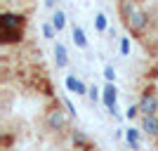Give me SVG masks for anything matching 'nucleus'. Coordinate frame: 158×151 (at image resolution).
Returning a JSON list of instances; mask_svg holds the SVG:
<instances>
[{
  "label": "nucleus",
  "instance_id": "0eeeda50",
  "mask_svg": "<svg viewBox=\"0 0 158 151\" xmlns=\"http://www.w3.org/2000/svg\"><path fill=\"white\" fill-rule=\"evenodd\" d=\"M64 85H66V90H69V92H76V94H87V90H90V87H87L83 80H78L76 76H66Z\"/></svg>",
  "mask_w": 158,
  "mask_h": 151
},
{
  "label": "nucleus",
  "instance_id": "6ab92c4d",
  "mask_svg": "<svg viewBox=\"0 0 158 151\" xmlns=\"http://www.w3.org/2000/svg\"><path fill=\"white\" fill-rule=\"evenodd\" d=\"M54 33H57V28L52 26V21H50V24H43V36H45V38H54Z\"/></svg>",
  "mask_w": 158,
  "mask_h": 151
},
{
  "label": "nucleus",
  "instance_id": "6e6552de",
  "mask_svg": "<svg viewBox=\"0 0 158 151\" xmlns=\"http://www.w3.org/2000/svg\"><path fill=\"white\" fill-rule=\"evenodd\" d=\"M54 64H57V69H66L69 66V54H66V47L61 43L54 45Z\"/></svg>",
  "mask_w": 158,
  "mask_h": 151
},
{
  "label": "nucleus",
  "instance_id": "39448f33",
  "mask_svg": "<svg viewBox=\"0 0 158 151\" xmlns=\"http://www.w3.org/2000/svg\"><path fill=\"white\" fill-rule=\"evenodd\" d=\"M102 102H104V106L109 109V113L118 116V90H116L113 83H109V85L102 90Z\"/></svg>",
  "mask_w": 158,
  "mask_h": 151
},
{
  "label": "nucleus",
  "instance_id": "dca6fc26",
  "mask_svg": "<svg viewBox=\"0 0 158 151\" xmlns=\"http://www.w3.org/2000/svg\"><path fill=\"white\" fill-rule=\"evenodd\" d=\"M94 26H97V31H99V33H104L106 28H109V21H106L104 14H97V17H94Z\"/></svg>",
  "mask_w": 158,
  "mask_h": 151
},
{
  "label": "nucleus",
  "instance_id": "1a4fd4ad",
  "mask_svg": "<svg viewBox=\"0 0 158 151\" xmlns=\"http://www.w3.org/2000/svg\"><path fill=\"white\" fill-rule=\"evenodd\" d=\"M24 31H0V43L2 45H12V43H21Z\"/></svg>",
  "mask_w": 158,
  "mask_h": 151
},
{
  "label": "nucleus",
  "instance_id": "4468645a",
  "mask_svg": "<svg viewBox=\"0 0 158 151\" xmlns=\"http://www.w3.org/2000/svg\"><path fill=\"white\" fill-rule=\"evenodd\" d=\"M135 2H132V0H120V14H123V19H127V17H130L132 12H135Z\"/></svg>",
  "mask_w": 158,
  "mask_h": 151
},
{
  "label": "nucleus",
  "instance_id": "f8f14e48",
  "mask_svg": "<svg viewBox=\"0 0 158 151\" xmlns=\"http://www.w3.org/2000/svg\"><path fill=\"white\" fill-rule=\"evenodd\" d=\"M73 43H76V47H80V50H87V38H85V31L80 26H73Z\"/></svg>",
  "mask_w": 158,
  "mask_h": 151
},
{
  "label": "nucleus",
  "instance_id": "2eb2a0df",
  "mask_svg": "<svg viewBox=\"0 0 158 151\" xmlns=\"http://www.w3.org/2000/svg\"><path fill=\"white\" fill-rule=\"evenodd\" d=\"M139 116H142L139 104H130V106H127V111H125V118L127 120H135V118H139Z\"/></svg>",
  "mask_w": 158,
  "mask_h": 151
},
{
  "label": "nucleus",
  "instance_id": "9b49d317",
  "mask_svg": "<svg viewBox=\"0 0 158 151\" xmlns=\"http://www.w3.org/2000/svg\"><path fill=\"white\" fill-rule=\"evenodd\" d=\"M139 135H142V130H137V128H127V130H125V139H127V144H130L135 151L139 149Z\"/></svg>",
  "mask_w": 158,
  "mask_h": 151
},
{
  "label": "nucleus",
  "instance_id": "f3484780",
  "mask_svg": "<svg viewBox=\"0 0 158 151\" xmlns=\"http://www.w3.org/2000/svg\"><path fill=\"white\" fill-rule=\"evenodd\" d=\"M104 78L109 80V83H113V80H116V69H113L111 64H106V66H104Z\"/></svg>",
  "mask_w": 158,
  "mask_h": 151
},
{
  "label": "nucleus",
  "instance_id": "4be33fe9",
  "mask_svg": "<svg viewBox=\"0 0 158 151\" xmlns=\"http://www.w3.org/2000/svg\"><path fill=\"white\" fill-rule=\"evenodd\" d=\"M45 5L50 7V10H54V7H57V0H45Z\"/></svg>",
  "mask_w": 158,
  "mask_h": 151
},
{
  "label": "nucleus",
  "instance_id": "f03ea898",
  "mask_svg": "<svg viewBox=\"0 0 158 151\" xmlns=\"http://www.w3.org/2000/svg\"><path fill=\"white\" fill-rule=\"evenodd\" d=\"M125 26L130 28V33H144L146 28H149V12L135 7V12L125 19Z\"/></svg>",
  "mask_w": 158,
  "mask_h": 151
},
{
  "label": "nucleus",
  "instance_id": "423d86ee",
  "mask_svg": "<svg viewBox=\"0 0 158 151\" xmlns=\"http://www.w3.org/2000/svg\"><path fill=\"white\" fill-rule=\"evenodd\" d=\"M142 132L149 137H158V113L156 116H142Z\"/></svg>",
  "mask_w": 158,
  "mask_h": 151
},
{
  "label": "nucleus",
  "instance_id": "7ed1b4c3",
  "mask_svg": "<svg viewBox=\"0 0 158 151\" xmlns=\"http://www.w3.org/2000/svg\"><path fill=\"white\" fill-rule=\"evenodd\" d=\"M26 17L17 12H2L0 14V31H24Z\"/></svg>",
  "mask_w": 158,
  "mask_h": 151
},
{
  "label": "nucleus",
  "instance_id": "412c9836",
  "mask_svg": "<svg viewBox=\"0 0 158 151\" xmlns=\"http://www.w3.org/2000/svg\"><path fill=\"white\" fill-rule=\"evenodd\" d=\"M87 97H90V99H92V102H94V99H99V90H97V87H90V90H87Z\"/></svg>",
  "mask_w": 158,
  "mask_h": 151
},
{
  "label": "nucleus",
  "instance_id": "f257e3e1",
  "mask_svg": "<svg viewBox=\"0 0 158 151\" xmlns=\"http://www.w3.org/2000/svg\"><path fill=\"white\" fill-rule=\"evenodd\" d=\"M139 111L142 116H156L158 113V94L153 87H144V92L139 94Z\"/></svg>",
  "mask_w": 158,
  "mask_h": 151
},
{
  "label": "nucleus",
  "instance_id": "9d476101",
  "mask_svg": "<svg viewBox=\"0 0 158 151\" xmlns=\"http://www.w3.org/2000/svg\"><path fill=\"white\" fill-rule=\"evenodd\" d=\"M71 142H73V146H78V149H90V139H87L85 132H80V130L71 132Z\"/></svg>",
  "mask_w": 158,
  "mask_h": 151
},
{
  "label": "nucleus",
  "instance_id": "aec40b11",
  "mask_svg": "<svg viewBox=\"0 0 158 151\" xmlns=\"http://www.w3.org/2000/svg\"><path fill=\"white\" fill-rule=\"evenodd\" d=\"M64 106H66V111H69V116H73V118H76V106H73L69 99H64Z\"/></svg>",
  "mask_w": 158,
  "mask_h": 151
},
{
  "label": "nucleus",
  "instance_id": "20e7f679",
  "mask_svg": "<svg viewBox=\"0 0 158 151\" xmlns=\"http://www.w3.org/2000/svg\"><path fill=\"white\" fill-rule=\"evenodd\" d=\"M45 123H47V128H50V130H54V132H61V130H66V128H69V118H66V113L61 111L59 106H54V109H50V111H47Z\"/></svg>",
  "mask_w": 158,
  "mask_h": 151
},
{
  "label": "nucleus",
  "instance_id": "ddd939ff",
  "mask_svg": "<svg viewBox=\"0 0 158 151\" xmlns=\"http://www.w3.org/2000/svg\"><path fill=\"white\" fill-rule=\"evenodd\" d=\"M52 26L57 28V33L64 31V26H66V14L61 12V10H54V14H52Z\"/></svg>",
  "mask_w": 158,
  "mask_h": 151
},
{
  "label": "nucleus",
  "instance_id": "a211bd4d",
  "mask_svg": "<svg viewBox=\"0 0 158 151\" xmlns=\"http://www.w3.org/2000/svg\"><path fill=\"white\" fill-rule=\"evenodd\" d=\"M130 38H120V54H123V57H127V54H130Z\"/></svg>",
  "mask_w": 158,
  "mask_h": 151
}]
</instances>
